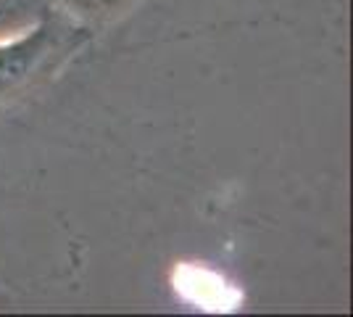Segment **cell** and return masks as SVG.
Instances as JSON below:
<instances>
[{
	"label": "cell",
	"instance_id": "obj_1",
	"mask_svg": "<svg viewBox=\"0 0 353 317\" xmlns=\"http://www.w3.org/2000/svg\"><path fill=\"white\" fill-rule=\"evenodd\" d=\"M88 37L90 30L53 8L30 30L0 40V104L19 101L53 79Z\"/></svg>",
	"mask_w": 353,
	"mask_h": 317
},
{
	"label": "cell",
	"instance_id": "obj_2",
	"mask_svg": "<svg viewBox=\"0 0 353 317\" xmlns=\"http://www.w3.org/2000/svg\"><path fill=\"white\" fill-rule=\"evenodd\" d=\"M53 3L61 14H66L79 27L95 32L132 14L145 0H53Z\"/></svg>",
	"mask_w": 353,
	"mask_h": 317
},
{
	"label": "cell",
	"instance_id": "obj_3",
	"mask_svg": "<svg viewBox=\"0 0 353 317\" xmlns=\"http://www.w3.org/2000/svg\"><path fill=\"white\" fill-rule=\"evenodd\" d=\"M53 8V0H0V40L30 30Z\"/></svg>",
	"mask_w": 353,
	"mask_h": 317
}]
</instances>
